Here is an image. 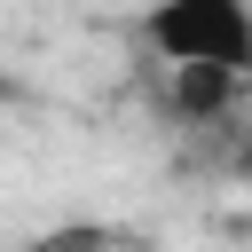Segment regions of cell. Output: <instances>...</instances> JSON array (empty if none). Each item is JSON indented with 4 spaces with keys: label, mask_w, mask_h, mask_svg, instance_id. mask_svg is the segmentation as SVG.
<instances>
[{
    "label": "cell",
    "mask_w": 252,
    "mask_h": 252,
    "mask_svg": "<svg viewBox=\"0 0 252 252\" xmlns=\"http://www.w3.org/2000/svg\"><path fill=\"white\" fill-rule=\"evenodd\" d=\"M142 39L165 71H252V0H150Z\"/></svg>",
    "instance_id": "6da1fadb"
},
{
    "label": "cell",
    "mask_w": 252,
    "mask_h": 252,
    "mask_svg": "<svg viewBox=\"0 0 252 252\" xmlns=\"http://www.w3.org/2000/svg\"><path fill=\"white\" fill-rule=\"evenodd\" d=\"M236 94H244L236 71H165V102L181 126H220L236 110Z\"/></svg>",
    "instance_id": "7a4b0ae2"
},
{
    "label": "cell",
    "mask_w": 252,
    "mask_h": 252,
    "mask_svg": "<svg viewBox=\"0 0 252 252\" xmlns=\"http://www.w3.org/2000/svg\"><path fill=\"white\" fill-rule=\"evenodd\" d=\"M102 244H118L110 228H63V236H39L32 252H102Z\"/></svg>",
    "instance_id": "3957f363"
}]
</instances>
